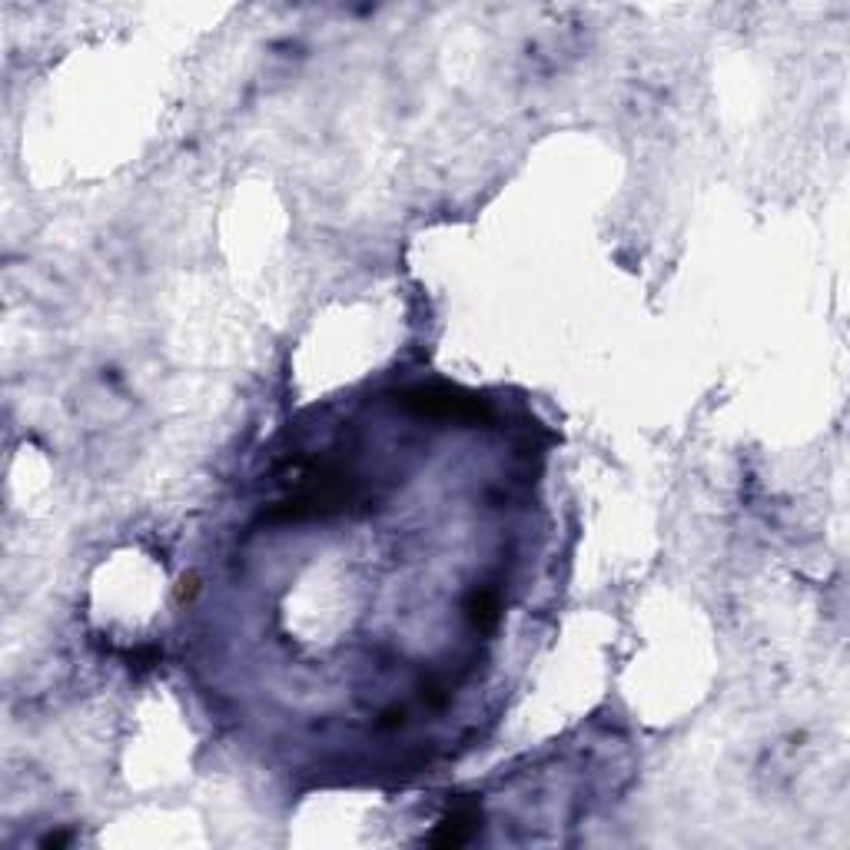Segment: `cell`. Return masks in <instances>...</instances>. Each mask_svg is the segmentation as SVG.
<instances>
[{
    "label": "cell",
    "instance_id": "cell-3",
    "mask_svg": "<svg viewBox=\"0 0 850 850\" xmlns=\"http://www.w3.org/2000/svg\"><path fill=\"white\" fill-rule=\"evenodd\" d=\"M376 724H379L382 731H399V728H406V711H402V708H389V711H382Z\"/></svg>",
    "mask_w": 850,
    "mask_h": 850
},
{
    "label": "cell",
    "instance_id": "cell-1",
    "mask_svg": "<svg viewBox=\"0 0 850 850\" xmlns=\"http://www.w3.org/2000/svg\"><path fill=\"white\" fill-rule=\"evenodd\" d=\"M475 827H479V807L465 804V807H459V811H452L449 817H445L439 827H435L432 837H429V844H435V847H459V844H465L475 834Z\"/></svg>",
    "mask_w": 850,
    "mask_h": 850
},
{
    "label": "cell",
    "instance_id": "cell-2",
    "mask_svg": "<svg viewBox=\"0 0 850 850\" xmlns=\"http://www.w3.org/2000/svg\"><path fill=\"white\" fill-rule=\"evenodd\" d=\"M465 618L472 621L479 631H495L502 618V601L492 588H475V592L465 598Z\"/></svg>",
    "mask_w": 850,
    "mask_h": 850
}]
</instances>
